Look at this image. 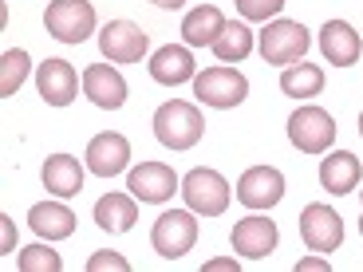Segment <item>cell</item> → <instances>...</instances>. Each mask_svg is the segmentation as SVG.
Returning <instances> with one entry per match:
<instances>
[{
  "label": "cell",
  "mask_w": 363,
  "mask_h": 272,
  "mask_svg": "<svg viewBox=\"0 0 363 272\" xmlns=\"http://www.w3.org/2000/svg\"><path fill=\"white\" fill-rule=\"evenodd\" d=\"M201 130H206V123H201V110L194 103L170 99L155 110V135L170 150H190V146H198Z\"/></svg>",
  "instance_id": "obj_1"
},
{
  "label": "cell",
  "mask_w": 363,
  "mask_h": 272,
  "mask_svg": "<svg viewBox=\"0 0 363 272\" xmlns=\"http://www.w3.org/2000/svg\"><path fill=\"white\" fill-rule=\"evenodd\" d=\"M261 55H264V64H300L304 60V52H308L312 36H308V28L300 24V20H269V28L261 32Z\"/></svg>",
  "instance_id": "obj_2"
},
{
  "label": "cell",
  "mask_w": 363,
  "mask_h": 272,
  "mask_svg": "<svg viewBox=\"0 0 363 272\" xmlns=\"http://www.w3.org/2000/svg\"><path fill=\"white\" fill-rule=\"evenodd\" d=\"M44 28L60 44H83L95 32V8L91 0H52L44 12Z\"/></svg>",
  "instance_id": "obj_3"
},
{
  "label": "cell",
  "mask_w": 363,
  "mask_h": 272,
  "mask_svg": "<svg viewBox=\"0 0 363 272\" xmlns=\"http://www.w3.org/2000/svg\"><path fill=\"white\" fill-rule=\"evenodd\" d=\"M182 198H186V205H190L194 213H201V217H221L229 209V181L221 178L218 170L198 166V170H190L182 178Z\"/></svg>",
  "instance_id": "obj_4"
},
{
  "label": "cell",
  "mask_w": 363,
  "mask_h": 272,
  "mask_svg": "<svg viewBox=\"0 0 363 272\" xmlns=\"http://www.w3.org/2000/svg\"><path fill=\"white\" fill-rule=\"evenodd\" d=\"M289 138L300 154H328L336 142V118L324 107H300L289 118Z\"/></svg>",
  "instance_id": "obj_5"
},
{
  "label": "cell",
  "mask_w": 363,
  "mask_h": 272,
  "mask_svg": "<svg viewBox=\"0 0 363 272\" xmlns=\"http://www.w3.org/2000/svg\"><path fill=\"white\" fill-rule=\"evenodd\" d=\"M150 245H155L158 256H166V261H178V256H186L194 245H198V221H194V209L186 213V209H170V213H162V217L155 221V229H150Z\"/></svg>",
  "instance_id": "obj_6"
},
{
  "label": "cell",
  "mask_w": 363,
  "mask_h": 272,
  "mask_svg": "<svg viewBox=\"0 0 363 272\" xmlns=\"http://www.w3.org/2000/svg\"><path fill=\"white\" fill-rule=\"evenodd\" d=\"M194 95L198 103L206 107H218V110H229V107H241L249 95V79L233 67H209V72L194 75Z\"/></svg>",
  "instance_id": "obj_7"
},
{
  "label": "cell",
  "mask_w": 363,
  "mask_h": 272,
  "mask_svg": "<svg viewBox=\"0 0 363 272\" xmlns=\"http://www.w3.org/2000/svg\"><path fill=\"white\" fill-rule=\"evenodd\" d=\"M300 237H304V245H308L312 253H336V249L344 245V217H340L332 205L312 201V205H304V213H300Z\"/></svg>",
  "instance_id": "obj_8"
},
{
  "label": "cell",
  "mask_w": 363,
  "mask_h": 272,
  "mask_svg": "<svg viewBox=\"0 0 363 272\" xmlns=\"http://www.w3.org/2000/svg\"><path fill=\"white\" fill-rule=\"evenodd\" d=\"M146 32L130 20H111L107 28L99 32V52L107 55L111 64H138L146 55Z\"/></svg>",
  "instance_id": "obj_9"
},
{
  "label": "cell",
  "mask_w": 363,
  "mask_h": 272,
  "mask_svg": "<svg viewBox=\"0 0 363 272\" xmlns=\"http://www.w3.org/2000/svg\"><path fill=\"white\" fill-rule=\"evenodd\" d=\"M284 198V174L272 166H253L237 181V201L249 209H272Z\"/></svg>",
  "instance_id": "obj_10"
},
{
  "label": "cell",
  "mask_w": 363,
  "mask_h": 272,
  "mask_svg": "<svg viewBox=\"0 0 363 272\" xmlns=\"http://www.w3.org/2000/svg\"><path fill=\"white\" fill-rule=\"evenodd\" d=\"M178 186H182L178 174H174L170 166H162V162H143L138 170H130V178H127V190L135 193L138 201H150V205L170 201Z\"/></svg>",
  "instance_id": "obj_11"
},
{
  "label": "cell",
  "mask_w": 363,
  "mask_h": 272,
  "mask_svg": "<svg viewBox=\"0 0 363 272\" xmlns=\"http://www.w3.org/2000/svg\"><path fill=\"white\" fill-rule=\"evenodd\" d=\"M36 87L48 107H67L75 99V91H79V75L67 60H44L36 72Z\"/></svg>",
  "instance_id": "obj_12"
},
{
  "label": "cell",
  "mask_w": 363,
  "mask_h": 272,
  "mask_svg": "<svg viewBox=\"0 0 363 272\" xmlns=\"http://www.w3.org/2000/svg\"><path fill=\"white\" fill-rule=\"evenodd\" d=\"M130 162V142L123 135H115V130H107V135H95L87 142V170L99 174V178H115V174H123Z\"/></svg>",
  "instance_id": "obj_13"
},
{
  "label": "cell",
  "mask_w": 363,
  "mask_h": 272,
  "mask_svg": "<svg viewBox=\"0 0 363 272\" xmlns=\"http://www.w3.org/2000/svg\"><path fill=\"white\" fill-rule=\"evenodd\" d=\"M277 225H272L269 217H261V213H253V217H241L233 229V253L249 256V261H261V256H269L272 249H277Z\"/></svg>",
  "instance_id": "obj_14"
},
{
  "label": "cell",
  "mask_w": 363,
  "mask_h": 272,
  "mask_svg": "<svg viewBox=\"0 0 363 272\" xmlns=\"http://www.w3.org/2000/svg\"><path fill=\"white\" fill-rule=\"evenodd\" d=\"M83 91H87V99L103 110H118L127 103V79L107 64H91L83 72Z\"/></svg>",
  "instance_id": "obj_15"
},
{
  "label": "cell",
  "mask_w": 363,
  "mask_h": 272,
  "mask_svg": "<svg viewBox=\"0 0 363 272\" xmlns=\"http://www.w3.org/2000/svg\"><path fill=\"white\" fill-rule=\"evenodd\" d=\"M320 52H324V60L332 67H352L363 52L359 32H355L352 24H344V20H328V24L320 28Z\"/></svg>",
  "instance_id": "obj_16"
},
{
  "label": "cell",
  "mask_w": 363,
  "mask_h": 272,
  "mask_svg": "<svg viewBox=\"0 0 363 272\" xmlns=\"http://www.w3.org/2000/svg\"><path fill=\"white\" fill-rule=\"evenodd\" d=\"M194 55L190 47H178V44H166L150 55V79L166 83V87H178V83H190L194 79Z\"/></svg>",
  "instance_id": "obj_17"
},
{
  "label": "cell",
  "mask_w": 363,
  "mask_h": 272,
  "mask_svg": "<svg viewBox=\"0 0 363 272\" xmlns=\"http://www.w3.org/2000/svg\"><path fill=\"white\" fill-rule=\"evenodd\" d=\"M225 24L229 20L221 16V8L218 4H198L194 12H186V20H182V40L190 47H213L218 44V36L225 32Z\"/></svg>",
  "instance_id": "obj_18"
},
{
  "label": "cell",
  "mask_w": 363,
  "mask_h": 272,
  "mask_svg": "<svg viewBox=\"0 0 363 272\" xmlns=\"http://www.w3.org/2000/svg\"><path fill=\"white\" fill-rule=\"evenodd\" d=\"M320 186H324L328 193H336V198L352 193L355 186H359V158H355L352 150H332V154L320 162Z\"/></svg>",
  "instance_id": "obj_19"
},
{
  "label": "cell",
  "mask_w": 363,
  "mask_h": 272,
  "mask_svg": "<svg viewBox=\"0 0 363 272\" xmlns=\"http://www.w3.org/2000/svg\"><path fill=\"white\" fill-rule=\"evenodd\" d=\"M28 225L48 241H64V237L75 233V213L64 201H40V205L28 209Z\"/></svg>",
  "instance_id": "obj_20"
},
{
  "label": "cell",
  "mask_w": 363,
  "mask_h": 272,
  "mask_svg": "<svg viewBox=\"0 0 363 272\" xmlns=\"http://www.w3.org/2000/svg\"><path fill=\"white\" fill-rule=\"evenodd\" d=\"M44 190L55 198H75L83 190V166L72 154H52L44 162Z\"/></svg>",
  "instance_id": "obj_21"
},
{
  "label": "cell",
  "mask_w": 363,
  "mask_h": 272,
  "mask_svg": "<svg viewBox=\"0 0 363 272\" xmlns=\"http://www.w3.org/2000/svg\"><path fill=\"white\" fill-rule=\"evenodd\" d=\"M138 221V205H135V193H107V198L95 201V225L107 229V233H127L135 229Z\"/></svg>",
  "instance_id": "obj_22"
},
{
  "label": "cell",
  "mask_w": 363,
  "mask_h": 272,
  "mask_svg": "<svg viewBox=\"0 0 363 272\" xmlns=\"http://www.w3.org/2000/svg\"><path fill=\"white\" fill-rule=\"evenodd\" d=\"M281 91L289 95V99H312V95H320L324 91V72H320L316 64H289L281 72Z\"/></svg>",
  "instance_id": "obj_23"
},
{
  "label": "cell",
  "mask_w": 363,
  "mask_h": 272,
  "mask_svg": "<svg viewBox=\"0 0 363 272\" xmlns=\"http://www.w3.org/2000/svg\"><path fill=\"white\" fill-rule=\"evenodd\" d=\"M249 52H253V32H249V24L229 20L225 32H221L218 44H213V55H218L221 64H241Z\"/></svg>",
  "instance_id": "obj_24"
},
{
  "label": "cell",
  "mask_w": 363,
  "mask_h": 272,
  "mask_svg": "<svg viewBox=\"0 0 363 272\" xmlns=\"http://www.w3.org/2000/svg\"><path fill=\"white\" fill-rule=\"evenodd\" d=\"M24 79H28V52L12 47V52L0 55V99H12Z\"/></svg>",
  "instance_id": "obj_25"
},
{
  "label": "cell",
  "mask_w": 363,
  "mask_h": 272,
  "mask_svg": "<svg viewBox=\"0 0 363 272\" xmlns=\"http://www.w3.org/2000/svg\"><path fill=\"white\" fill-rule=\"evenodd\" d=\"M16 264H20V272H60V268H64V261H60V253H55L52 245H28V249H20Z\"/></svg>",
  "instance_id": "obj_26"
},
{
  "label": "cell",
  "mask_w": 363,
  "mask_h": 272,
  "mask_svg": "<svg viewBox=\"0 0 363 272\" xmlns=\"http://www.w3.org/2000/svg\"><path fill=\"white\" fill-rule=\"evenodd\" d=\"M284 4H289V0H237V12H241L245 20H257V24H269V20L277 16V12L284 8Z\"/></svg>",
  "instance_id": "obj_27"
},
{
  "label": "cell",
  "mask_w": 363,
  "mask_h": 272,
  "mask_svg": "<svg viewBox=\"0 0 363 272\" xmlns=\"http://www.w3.org/2000/svg\"><path fill=\"white\" fill-rule=\"evenodd\" d=\"M103 268H115V272H127V256H118V253H95L87 261V272H103Z\"/></svg>",
  "instance_id": "obj_28"
},
{
  "label": "cell",
  "mask_w": 363,
  "mask_h": 272,
  "mask_svg": "<svg viewBox=\"0 0 363 272\" xmlns=\"http://www.w3.org/2000/svg\"><path fill=\"white\" fill-rule=\"evenodd\" d=\"M296 268H300V272H324V268H328V264H324V261H320V256H308V261H300V264H296Z\"/></svg>",
  "instance_id": "obj_29"
},
{
  "label": "cell",
  "mask_w": 363,
  "mask_h": 272,
  "mask_svg": "<svg viewBox=\"0 0 363 272\" xmlns=\"http://www.w3.org/2000/svg\"><path fill=\"white\" fill-rule=\"evenodd\" d=\"M150 4H158V8H182L186 0H150Z\"/></svg>",
  "instance_id": "obj_30"
},
{
  "label": "cell",
  "mask_w": 363,
  "mask_h": 272,
  "mask_svg": "<svg viewBox=\"0 0 363 272\" xmlns=\"http://www.w3.org/2000/svg\"><path fill=\"white\" fill-rule=\"evenodd\" d=\"M9 249H12V221L4 217V253H9Z\"/></svg>",
  "instance_id": "obj_31"
},
{
  "label": "cell",
  "mask_w": 363,
  "mask_h": 272,
  "mask_svg": "<svg viewBox=\"0 0 363 272\" xmlns=\"http://www.w3.org/2000/svg\"><path fill=\"white\" fill-rule=\"evenodd\" d=\"M206 268H209V272H213V268H237V261H209Z\"/></svg>",
  "instance_id": "obj_32"
},
{
  "label": "cell",
  "mask_w": 363,
  "mask_h": 272,
  "mask_svg": "<svg viewBox=\"0 0 363 272\" xmlns=\"http://www.w3.org/2000/svg\"><path fill=\"white\" fill-rule=\"evenodd\" d=\"M359 233H363V209H359Z\"/></svg>",
  "instance_id": "obj_33"
},
{
  "label": "cell",
  "mask_w": 363,
  "mask_h": 272,
  "mask_svg": "<svg viewBox=\"0 0 363 272\" xmlns=\"http://www.w3.org/2000/svg\"><path fill=\"white\" fill-rule=\"evenodd\" d=\"M359 135H363V115H359Z\"/></svg>",
  "instance_id": "obj_34"
}]
</instances>
